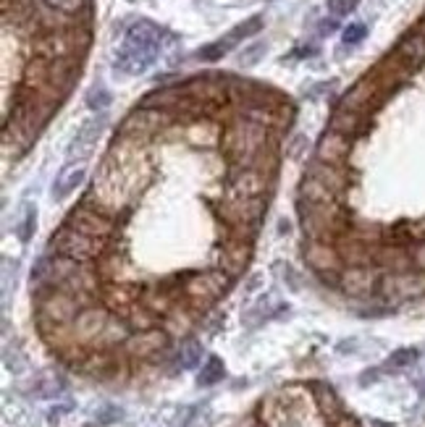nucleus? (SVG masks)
Instances as JSON below:
<instances>
[{
    "label": "nucleus",
    "instance_id": "ea45409f",
    "mask_svg": "<svg viewBox=\"0 0 425 427\" xmlns=\"http://www.w3.org/2000/svg\"><path fill=\"white\" fill-rule=\"evenodd\" d=\"M262 53H265V43L250 45V47H247V50L239 55V66H241V68H250V66H255L258 61H260Z\"/></svg>",
    "mask_w": 425,
    "mask_h": 427
},
{
    "label": "nucleus",
    "instance_id": "37998d69",
    "mask_svg": "<svg viewBox=\"0 0 425 427\" xmlns=\"http://www.w3.org/2000/svg\"><path fill=\"white\" fill-rule=\"evenodd\" d=\"M357 3L360 0H328V11L334 13V16H347L349 11L357 8Z\"/></svg>",
    "mask_w": 425,
    "mask_h": 427
},
{
    "label": "nucleus",
    "instance_id": "c03bdc74",
    "mask_svg": "<svg viewBox=\"0 0 425 427\" xmlns=\"http://www.w3.org/2000/svg\"><path fill=\"white\" fill-rule=\"evenodd\" d=\"M121 417H124V412H121L119 406H105V409L98 414V422L100 425H113V422L121 419Z\"/></svg>",
    "mask_w": 425,
    "mask_h": 427
},
{
    "label": "nucleus",
    "instance_id": "49530a36",
    "mask_svg": "<svg viewBox=\"0 0 425 427\" xmlns=\"http://www.w3.org/2000/svg\"><path fill=\"white\" fill-rule=\"evenodd\" d=\"M410 252H412L415 267L425 270V241H420V244H412V246H410Z\"/></svg>",
    "mask_w": 425,
    "mask_h": 427
},
{
    "label": "nucleus",
    "instance_id": "0eeeda50",
    "mask_svg": "<svg viewBox=\"0 0 425 427\" xmlns=\"http://www.w3.org/2000/svg\"><path fill=\"white\" fill-rule=\"evenodd\" d=\"M425 297V270L410 267L402 273L383 270L381 283H378V299L383 304H402V301L423 299Z\"/></svg>",
    "mask_w": 425,
    "mask_h": 427
},
{
    "label": "nucleus",
    "instance_id": "6e6552de",
    "mask_svg": "<svg viewBox=\"0 0 425 427\" xmlns=\"http://www.w3.org/2000/svg\"><path fill=\"white\" fill-rule=\"evenodd\" d=\"M64 223L77 228L79 234L92 236V239H108L110 241V239H119L124 234V220H116V218L100 213V210H95V207H89L84 202L71 207L68 215L64 218Z\"/></svg>",
    "mask_w": 425,
    "mask_h": 427
},
{
    "label": "nucleus",
    "instance_id": "58836bf2",
    "mask_svg": "<svg viewBox=\"0 0 425 427\" xmlns=\"http://www.w3.org/2000/svg\"><path fill=\"white\" fill-rule=\"evenodd\" d=\"M110 105V92L105 87H92L87 92V107L89 110H105Z\"/></svg>",
    "mask_w": 425,
    "mask_h": 427
},
{
    "label": "nucleus",
    "instance_id": "dca6fc26",
    "mask_svg": "<svg viewBox=\"0 0 425 427\" xmlns=\"http://www.w3.org/2000/svg\"><path fill=\"white\" fill-rule=\"evenodd\" d=\"M383 103V89L375 84V79L371 74L360 79L357 84L349 89L347 95L338 100V105L347 107V110H357V113H375L378 105Z\"/></svg>",
    "mask_w": 425,
    "mask_h": 427
},
{
    "label": "nucleus",
    "instance_id": "473e14b6",
    "mask_svg": "<svg viewBox=\"0 0 425 427\" xmlns=\"http://www.w3.org/2000/svg\"><path fill=\"white\" fill-rule=\"evenodd\" d=\"M226 375V367L218 357H207V362L202 364V373L197 377V385H216Z\"/></svg>",
    "mask_w": 425,
    "mask_h": 427
},
{
    "label": "nucleus",
    "instance_id": "72a5a7b5",
    "mask_svg": "<svg viewBox=\"0 0 425 427\" xmlns=\"http://www.w3.org/2000/svg\"><path fill=\"white\" fill-rule=\"evenodd\" d=\"M234 45H237V43H234L229 34H226V37H221L218 43L205 45V47L197 53V58H200V61H210V63H213V61H218V58H223V55L229 53Z\"/></svg>",
    "mask_w": 425,
    "mask_h": 427
},
{
    "label": "nucleus",
    "instance_id": "7c9ffc66",
    "mask_svg": "<svg viewBox=\"0 0 425 427\" xmlns=\"http://www.w3.org/2000/svg\"><path fill=\"white\" fill-rule=\"evenodd\" d=\"M84 176H87V171H84L82 165H71V168H66V171L58 176V181L53 183V197L55 200L68 197V194L77 189L79 183L84 181Z\"/></svg>",
    "mask_w": 425,
    "mask_h": 427
},
{
    "label": "nucleus",
    "instance_id": "09e8293b",
    "mask_svg": "<svg viewBox=\"0 0 425 427\" xmlns=\"http://www.w3.org/2000/svg\"><path fill=\"white\" fill-rule=\"evenodd\" d=\"M338 24L336 19H331V22H320V34H328V32H334Z\"/></svg>",
    "mask_w": 425,
    "mask_h": 427
},
{
    "label": "nucleus",
    "instance_id": "cd10ccee",
    "mask_svg": "<svg viewBox=\"0 0 425 427\" xmlns=\"http://www.w3.org/2000/svg\"><path fill=\"white\" fill-rule=\"evenodd\" d=\"M221 121L216 118H202V121H192L186 126V137L192 139L195 144H202V147H210V144H221V134L223 128L218 126Z\"/></svg>",
    "mask_w": 425,
    "mask_h": 427
},
{
    "label": "nucleus",
    "instance_id": "7ed1b4c3",
    "mask_svg": "<svg viewBox=\"0 0 425 427\" xmlns=\"http://www.w3.org/2000/svg\"><path fill=\"white\" fill-rule=\"evenodd\" d=\"M234 286V278L221 270V267H207V270H192L184 273V297L186 304L195 312L205 315L210 307H216Z\"/></svg>",
    "mask_w": 425,
    "mask_h": 427
},
{
    "label": "nucleus",
    "instance_id": "f03ea898",
    "mask_svg": "<svg viewBox=\"0 0 425 427\" xmlns=\"http://www.w3.org/2000/svg\"><path fill=\"white\" fill-rule=\"evenodd\" d=\"M271 131L273 128L260 126V123H255V121L241 118L239 113L231 107V118L226 121L223 134H221V152L229 158V165L244 168L252 155L268 144Z\"/></svg>",
    "mask_w": 425,
    "mask_h": 427
},
{
    "label": "nucleus",
    "instance_id": "4c0bfd02",
    "mask_svg": "<svg viewBox=\"0 0 425 427\" xmlns=\"http://www.w3.org/2000/svg\"><path fill=\"white\" fill-rule=\"evenodd\" d=\"M34 228H37V210H34V207H27L22 223L16 225V236H19L22 241H29L34 236Z\"/></svg>",
    "mask_w": 425,
    "mask_h": 427
},
{
    "label": "nucleus",
    "instance_id": "2eb2a0df",
    "mask_svg": "<svg viewBox=\"0 0 425 427\" xmlns=\"http://www.w3.org/2000/svg\"><path fill=\"white\" fill-rule=\"evenodd\" d=\"M305 173L326 183L338 200L355 186V179H357L355 173L349 171V165H334V163H326V160H320V158H313V160L307 163Z\"/></svg>",
    "mask_w": 425,
    "mask_h": 427
},
{
    "label": "nucleus",
    "instance_id": "f257e3e1",
    "mask_svg": "<svg viewBox=\"0 0 425 427\" xmlns=\"http://www.w3.org/2000/svg\"><path fill=\"white\" fill-rule=\"evenodd\" d=\"M297 218L307 241H328V244H336V239L347 236L355 223L352 213L341 204V200L323 204L297 200Z\"/></svg>",
    "mask_w": 425,
    "mask_h": 427
},
{
    "label": "nucleus",
    "instance_id": "2f4dec72",
    "mask_svg": "<svg viewBox=\"0 0 425 427\" xmlns=\"http://www.w3.org/2000/svg\"><path fill=\"white\" fill-rule=\"evenodd\" d=\"M202 359V343L197 338H184L179 346V367L181 370H195Z\"/></svg>",
    "mask_w": 425,
    "mask_h": 427
},
{
    "label": "nucleus",
    "instance_id": "4468645a",
    "mask_svg": "<svg viewBox=\"0 0 425 427\" xmlns=\"http://www.w3.org/2000/svg\"><path fill=\"white\" fill-rule=\"evenodd\" d=\"M110 315H113V312H110L103 301L95 304V307H87V310L79 312L77 320L71 322V328L77 333V341L82 343V346H87V349H98L100 336L105 331Z\"/></svg>",
    "mask_w": 425,
    "mask_h": 427
},
{
    "label": "nucleus",
    "instance_id": "393cba45",
    "mask_svg": "<svg viewBox=\"0 0 425 427\" xmlns=\"http://www.w3.org/2000/svg\"><path fill=\"white\" fill-rule=\"evenodd\" d=\"M307 388H310V398L315 401V409L320 412V417H326L328 422H334V419H338V417L344 414V404H341V398H338L336 391H334L328 383L313 380Z\"/></svg>",
    "mask_w": 425,
    "mask_h": 427
},
{
    "label": "nucleus",
    "instance_id": "20e7f679",
    "mask_svg": "<svg viewBox=\"0 0 425 427\" xmlns=\"http://www.w3.org/2000/svg\"><path fill=\"white\" fill-rule=\"evenodd\" d=\"M108 239H92V236L79 234L77 228L64 223L61 228H55V234L47 239V252L71 257L77 262H95L108 249Z\"/></svg>",
    "mask_w": 425,
    "mask_h": 427
},
{
    "label": "nucleus",
    "instance_id": "f704fd0d",
    "mask_svg": "<svg viewBox=\"0 0 425 427\" xmlns=\"http://www.w3.org/2000/svg\"><path fill=\"white\" fill-rule=\"evenodd\" d=\"M43 3L66 16H82L89 11V0H43Z\"/></svg>",
    "mask_w": 425,
    "mask_h": 427
},
{
    "label": "nucleus",
    "instance_id": "f3484780",
    "mask_svg": "<svg viewBox=\"0 0 425 427\" xmlns=\"http://www.w3.org/2000/svg\"><path fill=\"white\" fill-rule=\"evenodd\" d=\"M103 128H105V118L103 116H95V118H89V121H84V123L79 126L74 142H71L68 150H66L68 163H77V160L82 163V160H87V158H92V152L98 147V139H100V134H103Z\"/></svg>",
    "mask_w": 425,
    "mask_h": 427
},
{
    "label": "nucleus",
    "instance_id": "423d86ee",
    "mask_svg": "<svg viewBox=\"0 0 425 427\" xmlns=\"http://www.w3.org/2000/svg\"><path fill=\"white\" fill-rule=\"evenodd\" d=\"M176 123L174 116L168 110H158V107H134L129 116L119 123V137H129L137 139L142 144H153L155 137H161L165 128Z\"/></svg>",
    "mask_w": 425,
    "mask_h": 427
},
{
    "label": "nucleus",
    "instance_id": "6ab92c4d",
    "mask_svg": "<svg viewBox=\"0 0 425 427\" xmlns=\"http://www.w3.org/2000/svg\"><path fill=\"white\" fill-rule=\"evenodd\" d=\"M328 128H334V131L349 139H360L373 128V121L368 113H357V110H347V107L336 105L331 118H328Z\"/></svg>",
    "mask_w": 425,
    "mask_h": 427
},
{
    "label": "nucleus",
    "instance_id": "8fccbe9b",
    "mask_svg": "<svg viewBox=\"0 0 425 427\" xmlns=\"http://www.w3.org/2000/svg\"><path fill=\"white\" fill-rule=\"evenodd\" d=\"M338 352L344 354V352H355V341H344V343H338Z\"/></svg>",
    "mask_w": 425,
    "mask_h": 427
},
{
    "label": "nucleus",
    "instance_id": "9b49d317",
    "mask_svg": "<svg viewBox=\"0 0 425 427\" xmlns=\"http://www.w3.org/2000/svg\"><path fill=\"white\" fill-rule=\"evenodd\" d=\"M383 267L365 265V267H344L341 270V280H338V291L347 294L349 299H373L378 297V283H381Z\"/></svg>",
    "mask_w": 425,
    "mask_h": 427
},
{
    "label": "nucleus",
    "instance_id": "a211bd4d",
    "mask_svg": "<svg viewBox=\"0 0 425 427\" xmlns=\"http://www.w3.org/2000/svg\"><path fill=\"white\" fill-rule=\"evenodd\" d=\"M302 260L313 273H326V270H344V262L336 252V244L328 241H307L302 246Z\"/></svg>",
    "mask_w": 425,
    "mask_h": 427
},
{
    "label": "nucleus",
    "instance_id": "c756f323",
    "mask_svg": "<svg viewBox=\"0 0 425 427\" xmlns=\"http://www.w3.org/2000/svg\"><path fill=\"white\" fill-rule=\"evenodd\" d=\"M297 200H302V202H313V204H323V202H336L338 197L331 189H328L323 181H318L313 176H302V183H299V189H297Z\"/></svg>",
    "mask_w": 425,
    "mask_h": 427
},
{
    "label": "nucleus",
    "instance_id": "3c124183",
    "mask_svg": "<svg viewBox=\"0 0 425 427\" xmlns=\"http://www.w3.org/2000/svg\"><path fill=\"white\" fill-rule=\"evenodd\" d=\"M258 286H260V276H252L250 283H247V291H255Z\"/></svg>",
    "mask_w": 425,
    "mask_h": 427
},
{
    "label": "nucleus",
    "instance_id": "1a4fd4ad",
    "mask_svg": "<svg viewBox=\"0 0 425 427\" xmlns=\"http://www.w3.org/2000/svg\"><path fill=\"white\" fill-rule=\"evenodd\" d=\"M268 200L271 197H237V200H221L213 202L210 210L223 225H239V223H258L262 225V218L268 213Z\"/></svg>",
    "mask_w": 425,
    "mask_h": 427
},
{
    "label": "nucleus",
    "instance_id": "9d476101",
    "mask_svg": "<svg viewBox=\"0 0 425 427\" xmlns=\"http://www.w3.org/2000/svg\"><path fill=\"white\" fill-rule=\"evenodd\" d=\"M276 189V176H268L255 168H237L229 165V176L223 183V197L237 200V197H271Z\"/></svg>",
    "mask_w": 425,
    "mask_h": 427
},
{
    "label": "nucleus",
    "instance_id": "ddd939ff",
    "mask_svg": "<svg viewBox=\"0 0 425 427\" xmlns=\"http://www.w3.org/2000/svg\"><path fill=\"white\" fill-rule=\"evenodd\" d=\"M79 312H82V304L77 301V297H71V294L58 289L50 297H45L43 301L34 304V317L50 320L55 325H71V322L77 320Z\"/></svg>",
    "mask_w": 425,
    "mask_h": 427
},
{
    "label": "nucleus",
    "instance_id": "39448f33",
    "mask_svg": "<svg viewBox=\"0 0 425 427\" xmlns=\"http://www.w3.org/2000/svg\"><path fill=\"white\" fill-rule=\"evenodd\" d=\"M92 34L87 27H71V29H58V32H43L34 40V55H43L47 61L55 58H77L87 53Z\"/></svg>",
    "mask_w": 425,
    "mask_h": 427
},
{
    "label": "nucleus",
    "instance_id": "bb28decb",
    "mask_svg": "<svg viewBox=\"0 0 425 427\" xmlns=\"http://www.w3.org/2000/svg\"><path fill=\"white\" fill-rule=\"evenodd\" d=\"M124 43L129 45H137V47H153V50H161V45H163V29L153 22H137L131 27L129 32H126V40Z\"/></svg>",
    "mask_w": 425,
    "mask_h": 427
},
{
    "label": "nucleus",
    "instance_id": "79ce46f5",
    "mask_svg": "<svg viewBox=\"0 0 425 427\" xmlns=\"http://www.w3.org/2000/svg\"><path fill=\"white\" fill-rule=\"evenodd\" d=\"M6 367H8L13 375H19V373H24V370H27V359H24L16 349H13V352H11V349H6Z\"/></svg>",
    "mask_w": 425,
    "mask_h": 427
},
{
    "label": "nucleus",
    "instance_id": "c85d7f7f",
    "mask_svg": "<svg viewBox=\"0 0 425 427\" xmlns=\"http://www.w3.org/2000/svg\"><path fill=\"white\" fill-rule=\"evenodd\" d=\"M186 97V84H174V87H163V89H155L150 95L142 100L144 107H158V110H174L181 100Z\"/></svg>",
    "mask_w": 425,
    "mask_h": 427
},
{
    "label": "nucleus",
    "instance_id": "a878e982",
    "mask_svg": "<svg viewBox=\"0 0 425 427\" xmlns=\"http://www.w3.org/2000/svg\"><path fill=\"white\" fill-rule=\"evenodd\" d=\"M394 53L407 68L425 66V32H410L407 37H402Z\"/></svg>",
    "mask_w": 425,
    "mask_h": 427
},
{
    "label": "nucleus",
    "instance_id": "b1692460",
    "mask_svg": "<svg viewBox=\"0 0 425 427\" xmlns=\"http://www.w3.org/2000/svg\"><path fill=\"white\" fill-rule=\"evenodd\" d=\"M200 317H202L200 312H195L186 301H181V304H176L174 310L165 315L161 328H163L171 338H189V333H192V328L197 325Z\"/></svg>",
    "mask_w": 425,
    "mask_h": 427
},
{
    "label": "nucleus",
    "instance_id": "f8f14e48",
    "mask_svg": "<svg viewBox=\"0 0 425 427\" xmlns=\"http://www.w3.org/2000/svg\"><path fill=\"white\" fill-rule=\"evenodd\" d=\"M255 255V244L252 241H241V239H223L216 249V267L226 270L234 280L247 276V267Z\"/></svg>",
    "mask_w": 425,
    "mask_h": 427
},
{
    "label": "nucleus",
    "instance_id": "864d4df0",
    "mask_svg": "<svg viewBox=\"0 0 425 427\" xmlns=\"http://www.w3.org/2000/svg\"><path fill=\"white\" fill-rule=\"evenodd\" d=\"M255 427H268V425H265V422H260V419H258V422H255Z\"/></svg>",
    "mask_w": 425,
    "mask_h": 427
},
{
    "label": "nucleus",
    "instance_id": "5701e85b",
    "mask_svg": "<svg viewBox=\"0 0 425 427\" xmlns=\"http://www.w3.org/2000/svg\"><path fill=\"white\" fill-rule=\"evenodd\" d=\"M79 66H82V55L77 58H55L50 61V87L61 95H68L79 79Z\"/></svg>",
    "mask_w": 425,
    "mask_h": 427
},
{
    "label": "nucleus",
    "instance_id": "a19ab883",
    "mask_svg": "<svg viewBox=\"0 0 425 427\" xmlns=\"http://www.w3.org/2000/svg\"><path fill=\"white\" fill-rule=\"evenodd\" d=\"M365 34H368V29H365V24H349L347 29H344V45H357L365 40Z\"/></svg>",
    "mask_w": 425,
    "mask_h": 427
},
{
    "label": "nucleus",
    "instance_id": "e433bc0d",
    "mask_svg": "<svg viewBox=\"0 0 425 427\" xmlns=\"http://www.w3.org/2000/svg\"><path fill=\"white\" fill-rule=\"evenodd\" d=\"M262 16H252V19H247L244 24H239V27H234L229 32V37L234 40V43H241V40H247V37H252V34H258L262 29Z\"/></svg>",
    "mask_w": 425,
    "mask_h": 427
},
{
    "label": "nucleus",
    "instance_id": "412c9836",
    "mask_svg": "<svg viewBox=\"0 0 425 427\" xmlns=\"http://www.w3.org/2000/svg\"><path fill=\"white\" fill-rule=\"evenodd\" d=\"M336 252L341 257L344 267H365V265H375V252H378V244H368V241H360L355 236H341L336 239Z\"/></svg>",
    "mask_w": 425,
    "mask_h": 427
},
{
    "label": "nucleus",
    "instance_id": "a18cd8bd",
    "mask_svg": "<svg viewBox=\"0 0 425 427\" xmlns=\"http://www.w3.org/2000/svg\"><path fill=\"white\" fill-rule=\"evenodd\" d=\"M328 427H362L360 419L355 414H349V412H344V414L338 417V419H334V422H328Z\"/></svg>",
    "mask_w": 425,
    "mask_h": 427
},
{
    "label": "nucleus",
    "instance_id": "c9c22d12",
    "mask_svg": "<svg viewBox=\"0 0 425 427\" xmlns=\"http://www.w3.org/2000/svg\"><path fill=\"white\" fill-rule=\"evenodd\" d=\"M417 357H420L417 349H396L386 359V370H404V367H410L412 362H417Z\"/></svg>",
    "mask_w": 425,
    "mask_h": 427
},
{
    "label": "nucleus",
    "instance_id": "de8ad7c7",
    "mask_svg": "<svg viewBox=\"0 0 425 427\" xmlns=\"http://www.w3.org/2000/svg\"><path fill=\"white\" fill-rule=\"evenodd\" d=\"M66 412H68V406H55V409H50V414H47V422H50V425H55V422H58V419H61Z\"/></svg>",
    "mask_w": 425,
    "mask_h": 427
},
{
    "label": "nucleus",
    "instance_id": "aec40b11",
    "mask_svg": "<svg viewBox=\"0 0 425 427\" xmlns=\"http://www.w3.org/2000/svg\"><path fill=\"white\" fill-rule=\"evenodd\" d=\"M161 50H153V47H137V45H129L124 43V47L119 50L116 55V71L126 76H137V74H144L150 66L155 63Z\"/></svg>",
    "mask_w": 425,
    "mask_h": 427
},
{
    "label": "nucleus",
    "instance_id": "4be33fe9",
    "mask_svg": "<svg viewBox=\"0 0 425 427\" xmlns=\"http://www.w3.org/2000/svg\"><path fill=\"white\" fill-rule=\"evenodd\" d=\"M349 155H352V139L338 134L334 128H326L323 137L315 144V158L334 165H349Z\"/></svg>",
    "mask_w": 425,
    "mask_h": 427
},
{
    "label": "nucleus",
    "instance_id": "603ef678",
    "mask_svg": "<svg viewBox=\"0 0 425 427\" xmlns=\"http://www.w3.org/2000/svg\"><path fill=\"white\" fill-rule=\"evenodd\" d=\"M278 231H281V234H289V231H292V225H289V220H281V225H278Z\"/></svg>",
    "mask_w": 425,
    "mask_h": 427
}]
</instances>
